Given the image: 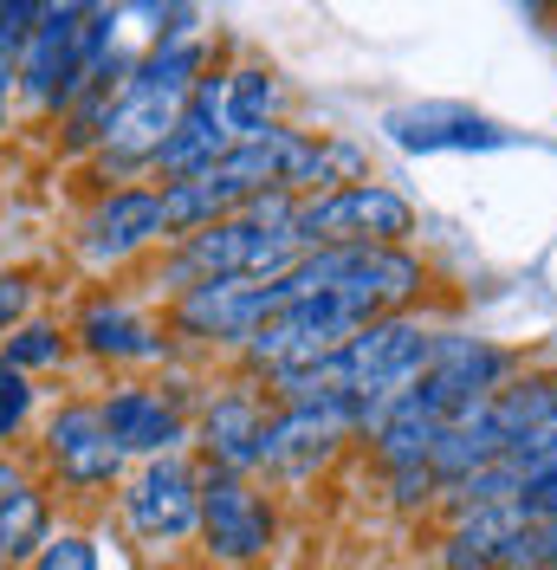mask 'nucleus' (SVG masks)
<instances>
[{
	"instance_id": "obj_22",
	"label": "nucleus",
	"mask_w": 557,
	"mask_h": 570,
	"mask_svg": "<svg viewBox=\"0 0 557 570\" xmlns=\"http://www.w3.org/2000/svg\"><path fill=\"white\" fill-rule=\"evenodd\" d=\"M7 363L27 376V370H52V363H66V337H59V324H20L13 337H7Z\"/></svg>"
},
{
	"instance_id": "obj_4",
	"label": "nucleus",
	"mask_w": 557,
	"mask_h": 570,
	"mask_svg": "<svg viewBox=\"0 0 557 570\" xmlns=\"http://www.w3.org/2000/svg\"><path fill=\"white\" fill-rule=\"evenodd\" d=\"M506 376H512V356L506 351H492V344H480V337L434 331V356H428V370H421L402 395H409L434 428H453L460 415H473Z\"/></svg>"
},
{
	"instance_id": "obj_25",
	"label": "nucleus",
	"mask_w": 557,
	"mask_h": 570,
	"mask_svg": "<svg viewBox=\"0 0 557 570\" xmlns=\"http://www.w3.org/2000/svg\"><path fill=\"white\" fill-rule=\"evenodd\" d=\"M27 305H33V285L20 279V273H0V337H7V331H20Z\"/></svg>"
},
{
	"instance_id": "obj_18",
	"label": "nucleus",
	"mask_w": 557,
	"mask_h": 570,
	"mask_svg": "<svg viewBox=\"0 0 557 570\" xmlns=\"http://www.w3.org/2000/svg\"><path fill=\"white\" fill-rule=\"evenodd\" d=\"M46 538H52L46 493H39L20 466L0 461V570H7V564H33Z\"/></svg>"
},
{
	"instance_id": "obj_26",
	"label": "nucleus",
	"mask_w": 557,
	"mask_h": 570,
	"mask_svg": "<svg viewBox=\"0 0 557 570\" xmlns=\"http://www.w3.org/2000/svg\"><path fill=\"white\" fill-rule=\"evenodd\" d=\"M519 519H557V473L531 480V487L519 493Z\"/></svg>"
},
{
	"instance_id": "obj_12",
	"label": "nucleus",
	"mask_w": 557,
	"mask_h": 570,
	"mask_svg": "<svg viewBox=\"0 0 557 570\" xmlns=\"http://www.w3.org/2000/svg\"><path fill=\"white\" fill-rule=\"evenodd\" d=\"M169 234V214H163V195L156 188H117V195H105L98 208H91V220H85V259L91 266H117V259H130V253H143L149 240H163Z\"/></svg>"
},
{
	"instance_id": "obj_16",
	"label": "nucleus",
	"mask_w": 557,
	"mask_h": 570,
	"mask_svg": "<svg viewBox=\"0 0 557 570\" xmlns=\"http://www.w3.org/2000/svg\"><path fill=\"white\" fill-rule=\"evenodd\" d=\"M234 149V137H227V117H221V78H202L195 85V98L182 105V117H175L169 142H163V156H156V169L169 181L195 176V169H208L214 156H227Z\"/></svg>"
},
{
	"instance_id": "obj_14",
	"label": "nucleus",
	"mask_w": 557,
	"mask_h": 570,
	"mask_svg": "<svg viewBox=\"0 0 557 570\" xmlns=\"http://www.w3.org/2000/svg\"><path fill=\"white\" fill-rule=\"evenodd\" d=\"M98 415H105L117 454L163 461V454H175V441H182V402L163 390H117Z\"/></svg>"
},
{
	"instance_id": "obj_8",
	"label": "nucleus",
	"mask_w": 557,
	"mask_h": 570,
	"mask_svg": "<svg viewBox=\"0 0 557 570\" xmlns=\"http://www.w3.org/2000/svg\"><path fill=\"white\" fill-rule=\"evenodd\" d=\"M195 532L208 538V551L221 564H246L273 544V505L246 487L241 473H202V525Z\"/></svg>"
},
{
	"instance_id": "obj_17",
	"label": "nucleus",
	"mask_w": 557,
	"mask_h": 570,
	"mask_svg": "<svg viewBox=\"0 0 557 570\" xmlns=\"http://www.w3.org/2000/svg\"><path fill=\"white\" fill-rule=\"evenodd\" d=\"M480 428L492 434V448H519L525 434H538L545 422H557V376H519V383H499V390L473 409Z\"/></svg>"
},
{
	"instance_id": "obj_6",
	"label": "nucleus",
	"mask_w": 557,
	"mask_h": 570,
	"mask_svg": "<svg viewBox=\"0 0 557 570\" xmlns=\"http://www.w3.org/2000/svg\"><path fill=\"white\" fill-rule=\"evenodd\" d=\"M278 305H285L278 279H202L182 292L175 324L188 337H208V344H246Z\"/></svg>"
},
{
	"instance_id": "obj_10",
	"label": "nucleus",
	"mask_w": 557,
	"mask_h": 570,
	"mask_svg": "<svg viewBox=\"0 0 557 570\" xmlns=\"http://www.w3.org/2000/svg\"><path fill=\"white\" fill-rule=\"evenodd\" d=\"M46 461H52V473L66 480L71 493H98V487H110L124 473V454H117L105 415L91 402H66L46 422Z\"/></svg>"
},
{
	"instance_id": "obj_15",
	"label": "nucleus",
	"mask_w": 557,
	"mask_h": 570,
	"mask_svg": "<svg viewBox=\"0 0 557 570\" xmlns=\"http://www.w3.org/2000/svg\"><path fill=\"white\" fill-rule=\"evenodd\" d=\"M266 409H260V395L253 390H227L208 402V415H202V448H208L214 473H253L260 466V448H266Z\"/></svg>"
},
{
	"instance_id": "obj_24",
	"label": "nucleus",
	"mask_w": 557,
	"mask_h": 570,
	"mask_svg": "<svg viewBox=\"0 0 557 570\" xmlns=\"http://www.w3.org/2000/svg\"><path fill=\"white\" fill-rule=\"evenodd\" d=\"M33 570H98V551H91V538L59 532V538H46V544H39Z\"/></svg>"
},
{
	"instance_id": "obj_2",
	"label": "nucleus",
	"mask_w": 557,
	"mask_h": 570,
	"mask_svg": "<svg viewBox=\"0 0 557 570\" xmlns=\"http://www.w3.org/2000/svg\"><path fill=\"white\" fill-rule=\"evenodd\" d=\"M416 234V208L383 181H338L317 188L292 208V240L305 253L317 247H395Z\"/></svg>"
},
{
	"instance_id": "obj_21",
	"label": "nucleus",
	"mask_w": 557,
	"mask_h": 570,
	"mask_svg": "<svg viewBox=\"0 0 557 570\" xmlns=\"http://www.w3.org/2000/svg\"><path fill=\"white\" fill-rule=\"evenodd\" d=\"M499 466L519 480V493L531 487V480H545V473H557V422H545L538 434H525L519 448H506L499 454Z\"/></svg>"
},
{
	"instance_id": "obj_9",
	"label": "nucleus",
	"mask_w": 557,
	"mask_h": 570,
	"mask_svg": "<svg viewBox=\"0 0 557 570\" xmlns=\"http://www.w3.org/2000/svg\"><path fill=\"white\" fill-rule=\"evenodd\" d=\"M78 13L85 7H39L20 39V91L39 110H66L78 98Z\"/></svg>"
},
{
	"instance_id": "obj_7",
	"label": "nucleus",
	"mask_w": 557,
	"mask_h": 570,
	"mask_svg": "<svg viewBox=\"0 0 557 570\" xmlns=\"http://www.w3.org/2000/svg\"><path fill=\"white\" fill-rule=\"evenodd\" d=\"M124 512H130V525L137 538L149 544H175V538H188L202 525V473L188 461H143V473L124 487Z\"/></svg>"
},
{
	"instance_id": "obj_13",
	"label": "nucleus",
	"mask_w": 557,
	"mask_h": 570,
	"mask_svg": "<svg viewBox=\"0 0 557 570\" xmlns=\"http://www.w3.org/2000/svg\"><path fill=\"white\" fill-rule=\"evenodd\" d=\"M383 137L395 149H499L512 142V130L467 105H395L383 117Z\"/></svg>"
},
{
	"instance_id": "obj_3",
	"label": "nucleus",
	"mask_w": 557,
	"mask_h": 570,
	"mask_svg": "<svg viewBox=\"0 0 557 570\" xmlns=\"http://www.w3.org/2000/svg\"><path fill=\"white\" fill-rule=\"evenodd\" d=\"M363 324H377V318L350 312L344 298H285L241 351H246L253 370H266V376L278 383V376H299V370H312V363H324V356H338Z\"/></svg>"
},
{
	"instance_id": "obj_1",
	"label": "nucleus",
	"mask_w": 557,
	"mask_h": 570,
	"mask_svg": "<svg viewBox=\"0 0 557 570\" xmlns=\"http://www.w3.org/2000/svg\"><path fill=\"white\" fill-rule=\"evenodd\" d=\"M208 78V46L195 39H169L143 59L124 85H117V105H110V124L98 149H105V169L130 176V169H156L163 142H169L182 105L195 98V85Z\"/></svg>"
},
{
	"instance_id": "obj_19",
	"label": "nucleus",
	"mask_w": 557,
	"mask_h": 570,
	"mask_svg": "<svg viewBox=\"0 0 557 570\" xmlns=\"http://www.w3.org/2000/svg\"><path fill=\"white\" fill-rule=\"evenodd\" d=\"M78 344L91 356H117V363H149V356H163V331L149 318H137L130 305H117V298H91L85 305V318H78Z\"/></svg>"
},
{
	"instance_id": "obj_20",
	"label": "nucleus",
	"mask_w": 557,
	"mask_h": 570,
	"mask_svg": "<svg viewBox=\"0 0 557 570\" xmlns=\"http://www.w3.org/2000/svg\"><path fill=\"white\" fill-rule=\"evenodd\" d=\"M273 105H278V85L266 66H241L221 78V117H227L234 142H253L260 130H273Z\"/></svg>"
},
{
	"instance_id": "obj_23",
	"label": "nucleus",
	"mask_w": 557,
	"mask_h": 570,
	"mask_svg": "<svg viewBox=\"0 0 557 570\" xmlns=\"http://www.w3.org/2000/svg\"><path fill=\"white\" fill-rule=\"evenodd\" d=\"M27 415H33V383H27V376L0 356V448L27 428Z\"/></svg>"
},
{
	"instance_id": "obj_11",
	"label": "nucleus",
	"mask_w": 557,
	"mask_h": 570,
	"mask_svg": "<svg viewBox=\"0 0 557 570\" xmlns=\"http://www.w3.org/2000/svg\"><path fill=\"white\" fill-rule=\"evenodd\" d=\"M356 434V402H317V409H278L266 422V448H260V466H278V473H312L324 466L338 448Z\"/></svg>"
},
{
	"instance_id": "obj_5",
	"label": "nucleus",
	"mask_w": 557,
	"mask_h": 570,
	"mask_svg": "<svg viewBox=\"0 0 557 570\" xmlns=\"http://www.w3.org/2000/svg\"><path fill=\"white\" fill-rule=\"evenodd\" d=\"M305 259V247L292 234H266L246 214H227L202 234H188V247L175 259V279H285Z\"/></svg>"
}]
</instances>
